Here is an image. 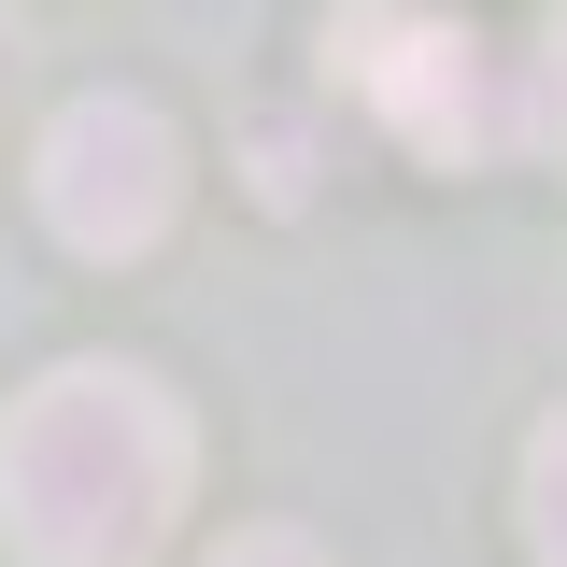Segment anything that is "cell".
<instances>
[{"label":"cell","mask_w":567,"mask_h":567,"mask_svg":"<svg viewBox=\"0 0 567 567\" xmlns=\"http://www.w3.org/2000/svg\"><path fill=\"white\" fill-rule=\"evenodd\" d=\"M511 128H525V142H554V156H567V14L539 29V100H525Z\"/></svg>","instance_id":"obj_5"},{"label":"cell","mask_w":567,"mask_h":567,"mask_svg":"<svg viewBox=\"0 0 567 567\" xmlns=\"http://www.w3.org/2000/svg\"><path fill=\"white\" fill-rule=\"evenodd\" d=\"M213 567H327V554H312V539H284V525H256V539H227Z\"/></svg>","instance_id":"obj_6"},{"label":"cell","mask_w":567,"mask_h":567,"mask_svg":"<svg viewBox=\"0 0 567 567\" xmlns=\"http://www.w3.org/2000/svg\"><path fill=\"white\" fill-rule=\"evenodd\" d=\"M327 71H341L412 156H440V171H468V156L511 142V114H496V85H483V43L440 29V14H412V0H341Z\"/></svg>","instance_id":"obj_3"},{"label":"cell","mask_w":567,"mask_h":567,"mask_svg":"<svg viewBox=\"0 0 567 567\" xmlns=\"http://www.w3.org/2000/svg\"><path fill=\"white\" fill-rule=\"evenodd\" d=\"M525 539H539V567H567V412L525 440Z\"/></svg>","instance_id":"obj_4"},{"label":"cell","mask_w":567,"mask_h":567,"mask_svg":"<svg viewBox=\"0 0 567 567\" xmlns=\"http://www.w3.org/2000/svg\"><path fill=\"white\" fill-rule=\"evenodd\" d=\"M43 227H58L71 256H156L171 241V213H185V142L156 100H71L58 128H43Z\"/></svg>","instance_id":"obj_2"},{"label":"cell","mask_w":567,"mask_h":567,"mask_svg":"<svg viewBox=\"0 0 567 567\" xmlns=\"http://www.w3.org/2000/svg\"><path fill=\"white\" fill-rule=\"evenodd\" d=\"M185 398L156 369L71 354L0 412V539L29 567H142L185 511Z\"/></svg>","instance_id":"obj_1"}]
</instances>
